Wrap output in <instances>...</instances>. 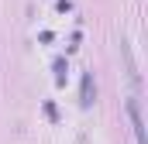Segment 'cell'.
I'll list each match as a JSON object with an SVG mask.
<instances>
[{
	"label": "cell",
	"mask_w": 148,
	"mask_h": 144,
	"mask_svg": "<svg viewBox=\"0 0 148 144\" xmlns=\"http://www.w3.org/2000/svg\"><path fill=\"white\" fill-rule=\"evenodd\" d=\"M127 113H131V124H134V137H138V144H148V141H145V120H141V107H138V100H127Z\"/></svg>",
	"instance_id": "6da1fadb"
},
{
	"label": "cell",
	"mask_w": 148,
	"mask_h": 144,
	"mask_svg": "<svg viewBox=\"0 0 148 144\" xmlns=\"http://www.w3.org/2000/svg\"><path fill=\"white\" fill-rule=\"evenodd\" d=\"M93 93H97V89H93V75H83V100H79V103L90 107V103H93Z\"/></svg>",
	"instance_id": "7a4b0ae2"
},
{
	"label": "cell",
	"mask_w": 148,
	"mask_h": 144,
	"mask_svg": "<svg viewBox=\"0 0 148 144\" xmlns=\"http://www.w3.org/2000/svg\"><path fill=\"white\" fill-rule=\"evenodd\" d=\"M55 82H66V58H55Z\"/></svg>",
	"instance_id": "3957f363"
}]
</instances>
